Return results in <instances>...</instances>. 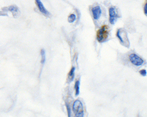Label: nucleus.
<instances>
[{
  "label": "nucleus",
  "mask_w": 147,
  "mask_h": 117,
  "mask_svg": "<svg viewBox=\"0 0 147 117\" xmlns=\"http://www.w3.org/2000/svg\"><path fill=\"white\" fill-rule=\"evenodd\" d=\"M80 81L77 80L74 86V88L76 90V96L77 97L80 94Z\"/></svg>",
  "instance_id": "obj_9"
},
{
  "label": "nucleus",
  "mask_w": 147,
  "mask_h": 117,
  "mask_svg": "<svg viewBox=\"0 0 147 117\" xmlns=\"http://www.w3.org/2000/svg\"><path fill=\"white\" fill-rule=\"evenodd\" d=\"M108 37V31L107 25L102 26L97 32L96 39L100 43H103L107 41Z\"/></svg>",
  "instance_id": "obj_3"
},
{
  "label": "nucleus",
  "mask_w": 147,
  "mask_h": 117,
  "mask_svg": "<svg viewBox=\"0 0 147 117\" xmlns=\"http://www.w3.org/2000/svg\"><path fill=\"white\" fill-rule=\"evenodd\" d=\"M8 10L12 12L13 13H17V12L18 11V9L17 7L16 6H14V5H12V6H10L9 7V8H8Z\"/></svg>",
  "instance_id": "obj_12"
},
{
  "label": "nucleus",
  "mask_w": 147,
  "mask_h": 117,
  "mask_svg": "<svg viewBox=\"0 0 147 117\" xmlns=\"http://www.w3.org/2000/svg\"><path fill=\"white\" fill-rule=\"evenodd\" d=\"M117 37L120 41V43L127 48L129 46V41L127 37V33L122 29H119L117 32Z\"/></svg>",
  "instance_id": "obj_2"
},
{
  "label": "nucleus",
  "mask_w": 147,
  "mask_h": 117,
  "mask_svg": "<svg viewBox=\"0 0 147 117\" xmlns=\"http://www.w3.org/2000/svg\"><path fill=\"white\" fill-rule=\"evenodd\" d=\"M140 74H141V76L145 77L146 76V70H145V69H142V70H141L140 72Z\"/></svg>",
  "instance_id": "obj_13"
},
{
  "label": "nucleus",
  "mask_w": 147,
  "mask_h": 117,
  "mask_svg": "<svg viewBox=\"0 0 147 117\" xmlns=\"http://www.w3.org/2000/svg\"><path fill=\"white\" fill-rule=\"evenodd\" d=\"M144 13H145V15L146 16L147 15V4H145L144 7Z\"/></svg>",
  "instance_id": "obj_15"
},
{
  "label": "nucleus",
  "mask_w": 147,
  "mask_h": 117,
  "mask_svg": "<svg viewBox=\"0 0 147 117\" xmlns=\"http://www.w3.org/2000/svg\"><path fill=\"white\" fill-rule=\"evenodd\" d=\"M72 110L77 117H83L84 116V107L81 101L77 100L74 101L72 105Z\"/></svg>",
  "instance_id": "obj_1"
},
{
  "label": "nucleus",
  "mask_w": 147,
  "mask_h": 117,
  "mask_svg": "<svg viewBox=\"0 0 147 117\" xmlns=\"http://www.w3.org/2000/svg\"><path fill=\"white\" fill-rule=\"evenodd\" d=\"M129 59L132 64L136 66H142L144 63V60L142 58L136 53L130 54L129 56Z\"/></svg>",
  "instance_id": "obj_4"
},
{
  "label": "nucleus",
  "mask_w": 147,
  "mask_h": 117,
  "mask_svg": "<svg viewBox=\"0 0 147 117\" xmlns=\"http://www.w3.org/2000/svg\"><path fill=\"white\" fill-rule=\"evenodd\" d=\"M75 70L76 68L74 67H72L71 70L69 71L68 73V78L69 80V82H71L74 79V76H75Z\"/></svg>",
  "instance_id": "obj_8"
},
{
  "label": "nucleus",
  "mask_w": 147,
  "mask_h": 117,
  "mask_svg": "<svg viewBox=\"0 0 147 117\" xmlns=\"http://www.w3.org/2000/svg\"><path fill=\"white\" fill-rule=\"evenodd\" d=\"M76 15L75 14H71L69 17H68V21L69 23H73L76 20Z\"/></svg>",
  "instance_id": "obj_11"
},
{
  "label": "nucleus",
  "mask_w": 147,
  "mask_h": 117,
  "mask_svg": "<svg viewBox=\"0 0 147 117\" xmlns=\"http://www.w3.org/2000/svg\"><path fill=\"white\" fill-rule=\"evenodd\" d=\"M35 3H36V5H37L40 11L42 14H44L45 17H49L50 15V13H49L48 10L46 9V8H45L44 4L41 2V0H35Z\"/></svg>",
  "instance_id": "obj_6"
},
{
  "label": "nucleus",
  "mask_w": 147,
  "mask_h": 117,
  "mask_svg": "<svg viewBox=\"0 0 147 117\" xmlns=\"http://www.w3.org/2000/svg\"><path fill=\"white\" fill-rule=\"evenodd\" d=\"M41 63L42 64H44L46 61V57H45V52L44 49H42L41 51Z\"/></svg>",
  "instance_id": "obj_10"
},
{
  "label": "nucleus",
  "mask_w": 147,
  "mask_h": 117,
  "mask_svg": "<svg viewBox=\"0 0 147 117\" xmlns=\"http://www.w3.org/2000/svg\"><path fill=\"white\" fill-rule=\"evenodd\" d=\"M109 15L110 23L112 25H114L117 21L118 17L115 7H111L109 9Z\"/></svg>",
  "instance_id": "obj_5"
},
{
  "label": "nucleus",
  "mask_w": 147,
  "mask_h": 117,
  "mask_svg": "<svg viewBox=\"0 0 147 117\" xmlns=\"http://www.w3.org/2000/svg\"><path fill=\"white\" fill-rule=\"evenodd\" d=\"M92 13L95 20H98L101 16L102 11L100 6H96L92 8Z\"/></svg>",
  "instance_id": "obj_7"
},
{
  "label": "nucleus",
  "mask_w": 147,
  "mask_h": 117,
  "mask_svg": "<svg viewBox=\"0 0 147 117\" xmlns=\"http://www.w3.org/2000/svg\"><path fill=\"white\" fill-rule=\"evenodd\" d=\"M66 107L67 109V112H68V116H71V110H70V107H69V105L66 103Z\"/></svg>",
  "instance_id": "obj_14"
}]
</instances>
